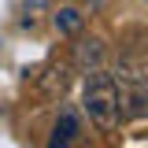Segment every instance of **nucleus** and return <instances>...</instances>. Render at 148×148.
Wrapping results in <instances>:
<instances>
[{
  "label": "nucleus",
  "mask_w": 148,
  "mask_h": 148,
  "mask_svg": "<svg viewBox=\"0 0 148 148\" xmlns=\"http://www.w3.org/2000/svg\"><path fill=\"white\" fill-rule=\"evenodd\" d=\"M119 85H137V82H148V48H130V52L119 56L115 63V74H111Z\"/></svg>",
  "instance_id": "obj_2"
},
{
  "label": "nucleus",
  "mask_w": 148,
  "mask_h": 148,
  "mask_svg": "<svg viewBox=\"0 0 148 148\" xmlns=\"http://www.w3.org/2000/svg\"><path fill=\"white\" fill-rule=\"evenodd\" d=\"M82 111L89 115V122L96 130H115L119 119H122V108H119V85L115 78L104 71L85 74V89H82Z\"/></svg>",
  "instance_id": "obj_1"
},
{
  "label": "nucleus",
  "mask_w": 148,
  "mask_h": 148,
  "mask_svg": "<svg viewBox=\"0 0 148 148\" xmlns=\"http://www.w3.org/2000/svg\"><path fill=\"white\" fill-rule=\"evenodd\" d=\"M104 63H108V45H104L100 37H82V41L74 45V67L82 74L104 71Z\"/></svg>",
  "instance_id": "obj_3"
},
{
  "label": "nucleus",
  "mask_w": 148,
  "mask_h": 148,
  "mask_svg": "<svg viewBox=\"0 0 148 148\" xmlns=\"http://www.w3.org/2000/svg\"><path fill=\"white\" fill-rule=\"evenodd\" d=\"M78 137H82L78 111L74 108H59V115H56V122H52V133H48V148H71Z\"/></svg>",
  "instance_id": "obj_4"
},
{
  "label": "nucleus",
  "mask_w": 148,
  "mask_h": 148,
  "mask_svg": "<svg viewBox=\"0 0 148 148\" xmlns=\"http://www.w3.org/2000/svg\"><path fill=\"white\" fill-rule=\"evenodd\" d=\"M67 63H52L48 71H45V78H41V92L45 96H63V89H67Z\"/></svg>",
  "instance_id": "obj_7"
},
{
  "label": "nucleus",
  "mask_w": 148,
  "mask_h": 148,
  "mask_svg": "<svg viewBox=\"0 0 148 148\" xmlns=\"http://www.w3.org/2000/svg\"><path fill=\"white\" fill-rule=\"evenodd\" d=\"M52 26H56V34H63V37H78L82 34V11L67 4V8H59L52 15Z\"/></svg>",
  "instance_id": "obj_6"
},
{
  "label": "nucleus",
  "mask_w": 148,
  "mask_h": 148,
  "mask_svg": "<svg viewBox=\"0 0 148 148\" xmlns=\"http://www.w3.org/2000/svg\"><path fill=\"white\" fill-rule=\"evenodd\" d=\"M119 85V82H115ZM119 108L130 119H145L148 115V82H137V85H119Z\"/></svg>",
  "instance_id": "obj_5"
}]
</instances>
